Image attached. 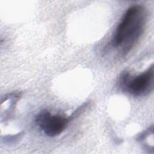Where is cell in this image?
Instances as JSON below:
<instances>
[{
	"label": "cell",
	"mask_w": 154,
	"mask_h": 154,
	"mask_svg": "<svg viewBox=\"0 0 154 154\" xmlns=\"http://www.w3.org/2000/svg\"><path fill=\"white\" fill-rule=\"evenodd\" d=\"M69 121V118L52 115L47 110L41 111L35 118L37 125L49 137L60 135L66 129Z\"/></svg>",
	"instance_id": "7a4b0ae2"
},
{
	"label": "cell",
	"mask_w": 154,
	"mask_h": 154,
	"mask_svg": "<svg viewBox=\"0 0 154 154\" xmlns=\"http://www.w3.org/2000/svg\"><path fill=\"white\" fill-rule=\"evenodd\" d=\"M123 81L126 85L128 91L135 96H140L149 92L153 87V66L152 65L145 72L140 75L129 78V75L123 76Z\"/></svg>",
	"instance_id": "3957f363"
},
{
	"label": "cell",
	"mask_w": 154,
	"mask_h": 154,
	"mask_svg": "<svg viewBox=\"0 0 154 154\" xmlns=\"http://www.w3.org/2000/svg\"><path fill=\"white\" fill-rule=\"evenodd\" d=\"M146 20L145 8L139 5L129 7L123 16L114 34L112 45L128 52L143 32Z\"/></svg>",
	"instance_id": "6da1fadb"
}]
</instances>
